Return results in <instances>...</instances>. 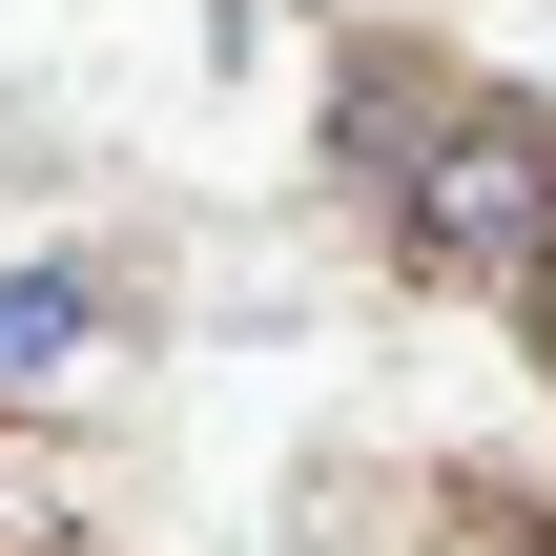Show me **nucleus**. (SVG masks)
<instances>
[{"label":"nucleus","instance_id":"obj_3","mask_svg":"<svg viewBox=\"0 0 556 556\" xmlns=\"http://www.w3.org/2000/svg\"><path fill=\"white\" fill-rule=\"evenodd\" d=\"M516 309H536V330H556V268H536V289H516Z\"/></svg>","mask_w":556,"mask_h":556},{"label":"nucleus","instance_id":"obj_4","mask_svg":"<svg viewBox=\"0 0 556 556\" xmlns=\"http://www.w3.org/2000/svg\"><path fill=\"white\" fill-rule=\"evenodd\" d=\"M0 556H21V495H0Z\"/></svg>","mask_w":556,"mask_h":556},{"label":"nucleus","instance_id":"obj_1","mask_svg":"<svg viewBox=\"0 0 556 556\" xmlns=\"http://www.w3.org/2000/svg\"><path fill=\"white\" fill-rule=\"evenodd\" d=\"M351 144H392L371 206L433 289H536L556 268V124L536 103H413L392 124V83H351Z\"/></svg>","mask_w":556,"mask_h":556},{"label":"nucleus","instance_id":"obj_2","mask_svg":"<svg viewBox=\"0 0 556 556\" xmlns=\"http://www.w3.org/2000/svg\"><path fill=\"white\" fill-rule=\"evenodd\" d=\"M103 351H124V268H83V248H21V268H0V413H62Z\"/></svg>","mask_w":556,"mask_h":556}]
</instances>
